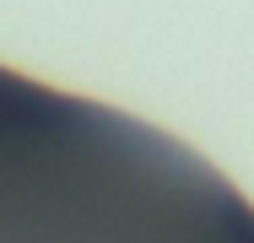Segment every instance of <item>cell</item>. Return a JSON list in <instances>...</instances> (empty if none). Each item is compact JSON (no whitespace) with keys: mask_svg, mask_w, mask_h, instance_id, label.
I'll use <instances>...</instances> for the list:
<instances>
[]
</instances>
